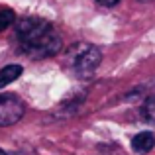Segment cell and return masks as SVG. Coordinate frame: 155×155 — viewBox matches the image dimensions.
Wrapping results in <instances>:
<instances>
[{"instance_id":"obj_9","label":"cell","mask_w":155,"mask_h":155,"mask_svg":"<svg viewBox=\"0 0 155 155\" xmlns=\"http://www.w3.org/2000/svg\"><path fill=\"white\" fill-rule=\"evenodd\" d=\"M0 155H6V151H4V149H2V147H0Z\"/></svg>"},{"instance_id":"obj_3","label":"cell","mask_w":155,"mask_h":155,"mask_svg":"<svg viewBox=\"0 0 155 155\" xmlns=\"http://www.w3.org/2000/svg\"><path fill=\"white\" fill-rule=\"evenodd\" d=\"M26 114V104L14 94H0V126H12Z\"/></svg>"},{"instance_id":"obj_2","label":"cell","mask_w":155,"mask_h":155,"mask_svg":"<svg viewBox=\"0 0 155 155\" xmlns=\"http://www.w3.org/2000/svg\"><path fill=\"white\" fill-rule=\"evenodd\" d=\"M102 53L91 43H73L65 53V67L77 79H91L100 67Z\"/></svg>"},{"instance_id":"obj_4","label":"cell","mask_w":155,"mask_h":155,"mask_svg":"<svg viewBox=\"0 0 155 155\" xmlns=\"http://www.w3.org/2000/svg\"><path fill=\"white\" fill-rule=\"evenodd\" d=\"M155 145V136L151 132H140L137 136H134L132 140V149L140 155H145L153 149Z\"/></svg>"},{"instance_id":"obj_1","label":"cell","mask_w":155,"mask_h":155,"mask_svg":"<svg viewBox=\"0 0 155 155\" xmlns=\"http://www.w3.org/2000/svg\"><path fill=\"white\" fill-rule=\"evenodd\" d=\"M16 39L20 51L31 59H47L61 51V38L47 20L41 18H20L16 22Z\"/></svg>"},{"instance_id":"obj_5","label":"cell","mask_w":155,"mask_h":155,"mask_svg":"<svg viewBox=\"0 0 155 155\" xmlns=\"http://www.w3.org/2000/svg\"><path fill=\"white\" fill-rule=\"evenodd\" d=\"M22 65H6L0 69V88L8 87L10 83H14L20 75H22Z\"/></svg>"},{"instance_id":"obj_8","label":"cell","mask_w":155,"mask_h":155,"mask_svg":"<svg viewBox=\"0 0 155 155\" xmlns=\"http://www.w3.org/2000/svg\"><path fill=\"white\" fill-rule=\"evenodd\" d=\"M96 2L100 4V6H106V8H110V6H116L120 0H96Z\"/></svg>"},{"instance_id":"obj_7","label":"cell","mask_w":155,"mask_h":155,"mask_svg":"<svg viewBox=\"0 0 155 155\" xmlns=\"http://www.w3.org/2000/svg\"><path fill=\"white\" fill-rule=\"evenodd\" d=\"M14 22H16L14 12H12L10 8H2V10H0V31L8 30V28H10Z\"/></svg>"},{"instance_id":"obj_6","label":"cell","mask_w":155,"mask_h":155,"mask_svg":"<svg viewBox=\"0 0 155 155\" xmlns=\"http://www.w3.org/2000/svg\"><path fill=\"white\" fill-rule=\"evenodd\" d=\"M140 116L145 124L155 126V94L145 98V102L141 104V108H140Z\"/></svg>"}]
</instances>
